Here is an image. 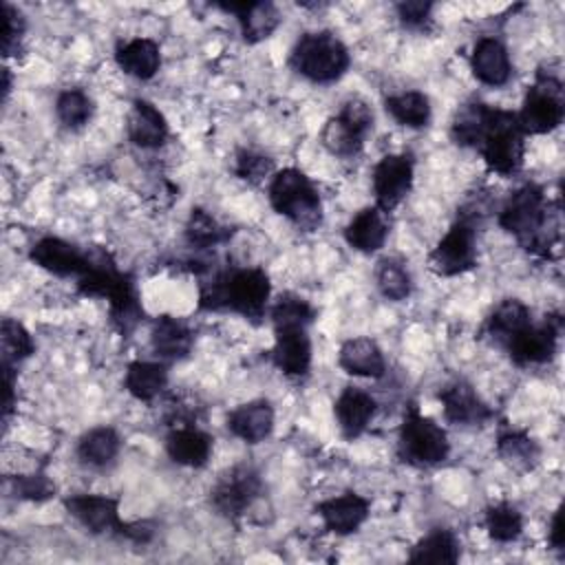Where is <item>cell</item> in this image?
<instances>
[{
  "label": "cell",
  "mask_w": 565,
  "mask_h": 565,
  "mask_svg": "<svg viewBox=\"0 0 565 565\" xmlns=\"http://www.w3.org/2000/svg\"><path fill=\"white\" fill-rule=\"evenodd\" d=\"M375 413H377L375 397L369 391L358 386H344L333 402V417L338 422L342 437L349 441L364 435Z\"/></svg>",
  "instance_id": "cell-21"
},
{
  "label": "cell",
  "mask_w": 565,
  "mask_h": 565,
  "mask_svg": "<svg viewBox=\"0 0 565 565\" xmlns=\"http://www.w3.org/2000/svg\"><path fill=\"white\" fill-rule=\"evenodd\" d=\"M388 232L391 230L386 214L380 207L369 205L351 216V221L344 225L342 236L351 249L360 254H375L384 247Z\"/></svg>",
  "instance_id": "cell-26"
},
{
  "label": "cell",
  "mask_w": 565,
  "mask_h": 565,
  "mask_svg": "<svg viewBox=\"0 0 565 565\" xmlns=\"http://www.w3.org/2000/svg\"><path fill=\"white\" fill-rule=\"evenodd\" d=\"M428 267L441 278L461 276L477 267V230L472 216L459 212L457 221L430 249Z\"/></svg>",
  "instance_id": "cell-12"
},
{
  "label": "cell",
  "mask_w": 565,
  "mask_h": 565,
  "mask_svg": "<svg viewBox=\"0 0 565 565\" xmlns=\"http://www.w3.org/2000/svg\"><path fill=\"white\" fill-rule=\"evenodd\" d=\"M234 174L241 179V181H247L252 185H258L263 183L267 177L271 179L274 177V159L258 152V150H252V148H241L234 157Z\"/></svg>",
  "instance_id": "cell-44"
},
{
  "label": "cell",
  "mask_w": 565,
  "mask_h": 565,
  "mask_svg": "<svg viewBox=\"0 0 565 565\" xmlns=\"http://www.w3.org/2000/svg\"><path fill=\"white\" fill-rule=\"evenodd\" d=\"M415 179V159L408 152H391L384 154L371 174L375 207L384 214L393 212L413 190Z\"/></svg>",
  "instance_id": "cell-13"
},
{
  "label": "cell",
  "mask_w": 565,
  "mask_h": 565,
  "mask_svg": "<svg viewBox=\"0 0 565 565\" xmlns=\"http://www.w3.org/2000/svg\"><path fill=\"white\" fill-rule=\"evenodd\" d=\"M439 402L446 422L455 426H483L494 417V411L479 397L477 388L466 380H452L439 391Z\"/></svg>",
  "instance_id": "cell-17"
},
{
  "label": "cell",
  "mask_w": 565,
  "mask_h": 565,
  "mask_svg": "<svg viewBox=\"0 0 565 565\" xmlns=\"http://www.w3.org/2000/svg\"><path fill=\"white\" fill-rule=\"evenodd\" d=\"M152 351L168 362L185 360L194 347L192 327L174 316H159L150 329Z\"/></svg>",
  "instance_id": "cell-27"
},
{
  "label": "cell",
  "mask_w": 565,
  "mask_h": 565,
  "mask_svg": "<svg viewBox=\"0 0 565 565\" xmlns=\"http://www.w3.org/2000/svg\"><path fill=\"white\" fill-rule=\"evenodd\" d=\"M459 558H461V543H459L457 534L446 527L430 530L408 552V563L455 565V563H459Z\"/></svg>",
  "instance_id": "cell-32"
},
{
  "label": "cell",
  "mask_w": 565,
  "mask_h": 565,
  "mask_svg": "<svg viewBox=\"0 0 565 565\" xmlns=\"http://www.w3.org/2000/svg\"><path fill=\"white\" fill-rule=\"evenodd\" d=\"M373 108L362 97H349L340 113L329 117L320 130L322 148L338 159H355L366 135L373 130Z\"/></svg>",
  "instance_id": "cell-10"
},
{
  "label": "cell",
  "mask_w": 565,
  "mask_h": 565,
  "mask_svg": "<svg viewBox=\"0 0 565 565\" xmlns=\"http://www.w3.org/2000/svg\"><path fill=\"white\" fill-rule=\"evenodd\" d=\"M338 364L353 377L380 380L386 373V358L382 347L366 335L344 340L338 351Z\"/></svg>",
  "instance_id": "cell-25"
},
{
  "label": "cell",
  "mask_w": 565,
  "mask_h": 565,
  "mask_svg": "<svg viewBox=\"0 0 565 565\" xmlns=\"http://www.w3.org/2000/svg\"><path fill=\"white\" fill-rule=\"evenodd\" d=\"M90 249V267L77 280V291L86 298H104L113 327L121 335H130L143 320V307L130 274L121 271L104 247Z\"/></svg>",
  "instance_id": "cell-3"
},
{
  "label": "cell",
  "mask_w": 565,
  "mask_h": 565,
  "mask_svg": "<svg viewBox=\"0 0 565 565\" xmlns=\"http://www.w3.org/2000/svg\"><path fill=\"white\" fill-rule=\"evenodd\" d=\"M271 282L263 267H230L212 271L199 285V309L232 311L258 324L269 311Z\"/></svg>",
  "instance_id": "cell-2"
},
{
  "label": "cell",
  "mask_w": 565,
  "mask_h": 565,
  "mask_svg": "<svg viewBox=\"0 0 565 565\" xmlns=\"http://www.w3.org/2000/svg\"><path fill=\"white\" fill-rule=\"evenodd\" d=\"M267 196L271 207L300 232H316L322 225L320 192L302 170H276L269 179Z\"/></svg>",
  "instance_id": "cell-6"
},
{
  "label": "cell",
  "mask_w": 565,
  "mask_h": 565,
  "mask_svg": "<svg viewBox=\"0 0 565 565\" xmlns=\"http://www.w3.org/2000/svg\"><path fill=\"white\" fill-rule=\"evenodd\" d=\"M563 331L561 316H545L541 324L530 322L510 342H505V353L516 366H541L552 362L558 349V338Z\"/></svg>",
  "instance_id": "cell-14"
},
{
  "label": "cell",
  "mask_w": 565,
  "mask_h": 565,
  "mask_svg": "<svg viewBox=\"0 0 565 565\" xmlns=\"http://www.w3.org/2000/svg\"><path fill=\"white\" fill-rule=\"evenodd\" d=\"M269 320L274 329H285V327H307L316 320V309L313 305L291 291H285L274 300L269 307Z\"/></svg>",
  "instance_id": "cell-40"
},
{
  "label": "cell",
  "mask_w": 565,
  "mask_h": 565,
  "mask_svg": "<svg viewBox=\"0 0 565 565\" xmlns=\"http://www.w3.org/2000/svg\"><path fill=\"white\" fill-rule=\"evenodd\" d=\"M212 7L223 13H232L238 22L241 35L247 44H258L267 40L282 22V15L274 2L267 0H243V2H214Z\"/></svg>",
  "instance_id": "cell-19"
},
{
  "label": "cell",
  "mask_w": 565,
  "mask_h": 565,
  "mask_svg": "<svg viewBox=\"0 0 565 565\" xmlns=\"http://www.w3.org/2000/svg\"><path fill=\"white\" fill-rule=\"evenodd\" d=\"M289 66L311 84H333L347 75L351 53L333 31H307L289 51Z\"/></svg>",
  "instance_id": "cell-5"
},
{
  "label": "cell",
  "mask_w": 565,
  "mask_h": 565,
  "mask_svg": "<svg viewBox=\"0 0 565 565\" xmlns=\"http://www.w3.org/2000/svg\"><path fill=\"white\" fill-rule=\"evenodd\" d=\"M384 110L399 124L413 130L426 128L433 117L430 99L422 90H402L384 99Z\"/></svg>",
  "instance_id": "cell-34"
},
{
  "label": "cell",
  "mask_w": 565,
  "mask_h": 565,
  "mask_svg": "<svg viewBox=\"0 0 565 565\" xmlns=\"http://www.w3.org/2000/svg\"><path fill=\"white\" fill-rule=\"evenodd\" d=\"M483 525L488 536L497 543H512L523 532V514L508 501L488 505L483 512Z\"/></svg>",
  "instance_id": "cell-41"
},
{
  "label": "cell",
  "mask_w": 565,
  "mask_h": 565,
  "mask_svg": "<svg viewBox=\"0 0 565 565\" xmlns=\"http://www.w3.org/2000/svg\"><path fill=\"white\" fill-rule=\"evenodd\" d=\"M532 322L530 307L519 298H503L486 318L483 333L501 349Z\"/></svg>",
  "instance_id": "cell-30"
},
{
  "label": "cell",
  "mask_w": 565,
  "mask_h": 565,
  "mask_svg": "<svg viewBox=\"0 0 565 565\" xmlns=\"http://www.w3.org/2000/svg\"><path fill=\"white\" fill-rule=\"evenodd\" d=\"M316 514L320 516L327 532L335 536H349L366 523L371 514V501L353 490H347L338 497L320 501L316 505Z\"/></svg>",
  "instance_id": "cell-18"
},
{
  "label": "cell",
  "mask_w": 565,
  "mask_h": 565,
  "mask_svg": "<svg viewBox=\"0 0 565 565\" xmlns=\"http://www.w3.org/2000/svg\"><path fill=\"white\" fill-rule=\"evenodd\" d=\"M450 441L435 419L419 413L417 404H408L397 433V457L413 468H433L448 459Z\"/></svg>",
  "instance_id": "cell-8"
},
{
  "label": "cell",
  "mask_w": 565,
  "mask_h": 565,
  "mask_svg": "<svg viewBox=\"0 0 565 565\" xmlns=\"http://www.w3.org/2000/svg\"><path fill=\"white\" fill-rule=\"evenodd\" d=\"M168 386V369L163 362L135 360L126 366L124 388L139 402H154Z\"/></svg>",
  "instance_id": "cell-31"
},
{
  "label": "cell",
  "mask_w": 565,
  "mask_h": 565,
  "mask_svg": "<svg viewBox=\"0 0 565 565\" xmlns=\"http://www.w3.org/2000/svg\"><path fill=\"white\" fill-rule=\"evenodd\" d=\"M121 450V435L113 426H93L88 428L75 446V455L79 463L104 470L115 463Z\"/></svg>",
  "instance_id": "cell-29"
},
{
  "label": "cell",
  "mask_w": 565,
  "mask_h": 565,
  "mask_svg": "<svg viewBox=\"0 0 565 565\" xmlns=\"http://www.w3.org/2000/svg\"><path fill=\"white\" fill-rule=\"evenodd\" d=\"M486 102L481 99H470L466 104H461L450 121V139L452 143L461 146V148H477L483 121H486V113H488Z\"/></svg>",
  "instance_id": "cell-38"
},
{
  "label": "cell",
  "mask_w": 565,
  "mask_h": 565,
  "mask_svg": "<svg viewBox=\"0 0 565 565\" xmlns=\"http://www.w3.org/2000/svg\"><path fill=\"white\" fill-rule=\"evenodd\" d=\"M4 490L13 499L22 501H46L55 494V483L44 472L33 475H15L4 479Z\"/></svg>",
  "instance_id": "cell-42"
},
{
  "label": "cell",
  "mask_w": 565,
  "mask_h": 565,
  "mask_svg": "<svg viewBox=\"0 0 565 565\" xmlns=\"http://www.w3.org/2000/svg\"><path fill=\"white\" fill-rule=\"evenodd\" d=\"M311 338L307 327L274 329V347L269 349V362L287 377L300 380L311 371Z\"/></svg>",
  "instance_id": "cell-16"
},
{
  "label": "cell",
  "mask_w": 565,
  "mask_h": 565,
  "mask_svg": "<svg viewBox=\"0 0 565 565\" xmlns=\"http://www.w3.org/2000/svg\"><path fill=\"white\" fill-rule=\"evenodd\" d=\"M470 71L472 77L483 86H505L514 75L508 46L497 35L479 38L470 53Z\"/></svg>",
  "instance_id": "cell-20"
},
{
  "label": "cell",
  "mask_w": 565,
  "mask_h": 565,
  "mask_svg": "<svg viewBox=\"0 0 565 565\" xmlns=\"http://www.w3.org/2000/svg\"><path fill=\"white\" fill-rule=\"evenodd\" d=\"M0 353H2V369H13V371H18V366L35 353V342L22 322L13 318H2Z\"/></svg>",
  "instance_id": "cell-37"
},
{
  "label": "cell",
  "mask_w": 565,
  "mask_h": 565,
  "mask_svg": "<svg viewBox=\"0 0 565 565\" xmlns=\"http://www.w3.org/2000/svg\"><path fill=\"white\" fill-rule=\"evenodd\" d=\"M497 452L514 470H534V466L541 459L539 444L525 430H516V428L499 430Z\"/></svg>",
  "instance_id": "cell-35"
},
{
  "label": "cell",
  "mask_w": 565,
  "mask_h": 565,
  "mask_svg": "<svg viewBox=\"0 0 565 565\" xmlns=\"http://www.w3.org/2000/svg\"><path fill=\"white\" fill-rule=\"evenodd\" d=\"M0 18H2V31H0L2 57H18L22 53V42H24V31H26L24 15L13 4L2 2Z\"/></svg>",
  "instance_id": "cell-43"
},
{
  "label": "cell",
  "mask_w": 565,
  "mask_h": 565,
  "mask_svg": "<svg viewBox=\"0 0 565 565\" xmlns=\"http://www.w3.org/2000/svg\"><path fill=\"white\" fill-rule=\"evenodd\" d=\"M475 150H479L488 170L501 177L516 174L525 157V135L519 126L516 113L488 106L486 121Z\"/></svg>",
  "instance_id": "cell-7"
},
{
  "label": "cell",
  "mask_w": 565,
  "mask_h": 565,
  "mask_svg": "<svg viewBox=\"0 0 565 565\" xmlns=\"http://www.w3.org/2000/svg\"><path fill=\"white\" fill-rule=\"evenodd\" d=\"M126 132L130 143L141 150H159L170 137L163 113L143 97H137L132 102L126 119Z\"/></svg>",
  "instance_id": "cell-22"
},
{
  "label": "cell",
  "mask_w": 565,
  "mask_h": 565,
  "mask_svg": "<svg viewBox=\"0 0 565 565\" xmlns=\"http://www.w3.org/2000/svg\"><path fill=\"white\" fill-rule=\"evenodd\" d=\"M263 490L260 472L249 463H236L216 477L210 488V505L218 516L238 523L263 497Z\"/></svg>",
  "instance_id": "cell-11"
},
{
  "label": "cell",
  "mask_w": 565,
  "mask_h": 565,
  "mask_svg": "<svg viewBox=\"0 0 565 565\" xmlns=\"http://www.w3.org/2000/svg\"><path fill=\"white\" fill-rule=\"evenodd\" d=\"M276 413L269 399H249L227 413V430L245 444H260L274 430Z\"/></svg>",
  "instance_id": "cell-23"
},
{
  "label": "cell",
  "mask_w": 565,
  "mask_h": 565,
  "mask_svg": "<svg viewBox=\"0 0 565 565\" xmlns=\"http://www.w3.org/2000/svg\"><path fill=\"white\" fill-rule=\"evenodd\" d=\"M547 543L552 547V552L558 554V558H563L565 554V539H563V505H558L550 519V530H547Z\"/></svg>",
  "instance_id": "cell-46"
},
{
  "label": "cell",
  "mask_w": 565,
  "mask_h": 565,
  "mask_svg": "<svg viewBox=\"0 0 565 565\" xmlns=\"http://www.w3.org/2000/svg\"><path fill=\"white\" fill-rule=\"evenodd\" d=\"M29 260L57 278L79 280L90 267V249H82L60 236H42L31 245Z\"/></svg>",
  "instance_id": "cell-15"
},
{
  "label": "cell",
  "mask_w": 565,
  "mask_h": 565,
  "mask_svg": "<svg viewBox=\"0 0 565 565\" xmlns=\"http://www.w3.org/2000/svg\"><path fill=\"white\" fill-rule=\"evenodd\" d=\"M64 510L90 534L117 536L137 545H148L154 539V525L150 521H121L119 499L108 494L79 492L64 497Z\"/></svg>",
  "instance_id": "cell-4"
},
{
  "label": "cell",
  "mask_w": 565,
  "mask_h": 565,
  "mask_svg": "<svg viewBox=\"0 0 565 565\" xmlns=\"http://www.w3.org/2000/svg\"><path fill=\"white\" fill-rule=\"evenodd\" d=\"M9 93H11V71L4 66L2 68V102L9 99Z\"/></svg>",
  "instance_id": "cell-47"
},
{
  "label": "cell",
  "mask_w": 565,
  "mask_h": 565,
  "mask_svg": "<svg viewBox=\"0 0 565 565\" xmlns=\"http://www.w3.org/2000/svg\"><path fill=\"white\" fill-rule=\"evenodd\" d=\"M115 62L126 75L148 82L161 68V49L150 38H135L115 49Z\"/></svg>",
  "instance_id": "cell-28"
},
{
  "label": "cell",
  "mask_w": 565,
  "mask_h": 565,
  "mask_svg": "<svg viewBox=\"0 0 565 565\" xmlns=\"http://www.w3.org/2000/svg\"><path fill=\"white\" fill-rule=\"evenodd\" d=\"M565 93L556 71L539 66L536 82L525 90L521 110L516 113L523 135H547L563 124Z\"/></svg>",
  "instance_id": "cell-9"
},
{
  "label": "cell",
  "mask_w": 565,
  "mask_h": 565,
  "mask_svg": "<svg viewBox=\"0 0 565 565\" xmlns=\"http://www.w3.org/2000/svg\"><path fill=\"white\" fill-rule=\"evenodd\" d=\"M397 20L404 29L428 31L433 22V2L428 0H404L395 4Z\"/></svg>",
  "instance_id": "cell-45"
},
{
  "label": "cell",
  "mask_w": 565,
  "mask_h": 565,
  "mask_svg": "<svg viewBox=\"0 0 565 565\" xmlns=\"http://www.w3.org/2000/svg\"><path fill=\"white\" fill-rule=\"evenodd\" d=\"M497 223L523 249L543 258H552V249L561 243L558 207L547 201L545 190L536 183L516 188L501 205Z\"/></svg>",
  "instance_id": "cell-1"
},
{
  "label": "cell",
  "mask_w": 565,
  "mask_h": 565,
  "mask_svg": "<svg viewBox=\"0 0 565 565\" xmlns=\"http://www.w3.org/2000/svg\"><path fill=\"white\" fill-rule=\"evenodd\" d=\"M375 285H377V291L391 302H402L413 291L411 271H408L406 263L397 256H384L377 260Z\"/></svg>",
  "instance_id": "cell-36"
},
{
  "label": "cell",
  "mask_w": 565,
  "mask_h": 565,
  "mask_svg": "<svg viewBox=\"0 0 565 565\" xmlns=\"http://www.w3.org/2000/svg\"><path fill=\"white\" fill-rule=\"evenodd\" d=\"M55 115L64 128L82 130L95 115V102L82 88H64L55 97Z\"/></svg>",
  "instance_id": "cell-39"
},
{
  "label": "cell",
  "mask_w": 565,
  "mask_h": 565,
  "mask_svg": "<svg viewBox=\"0 0 565 565\" xmlns=\"http://www.w3.org/2000/svg\"><path fill=\"white\" fill-rule=\"evenodd\" d=\"M232 236V230L223 225L212 212L203 207H192L188 214V221L183 225V238L185 243L196 252L214 249L223 243H227Z\"/></svg>",
  "instance_id": "cell-33"
},
{
  "label": "cell",
  "mask_w": 565,
  "mask_h": 565,
  "mask_svg": "<svg viewBox=\"0 0 565 565\" xmlns=\"http://www.w3.org/2000/svg\"><path fill=\"white\" fill-rule=\"evenodd\" d=\"M166 455L185 468H203L207 466L210 457H212V448H214V439L210 433L192 426V424H183V426H174L163 441Z\"/></svg>",
  "instance_id": "cell-24"
}]
</instances>
